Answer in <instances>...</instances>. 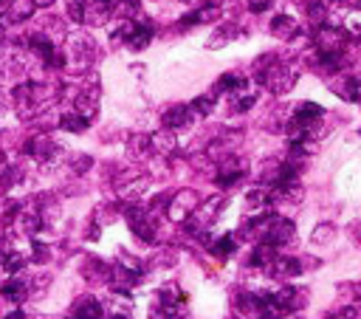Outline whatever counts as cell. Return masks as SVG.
Wrapping results in <instances>:
<instances>
[{
	"mask_svg": "<svg viewBox=\"0 0 361 319\" xmlns=\"http://www.w3.org/2000/svg\"><path fill=\"white\" fill-rule=\"evenodd\" d=\"M254 79L257 83L268 91V94H274V97H285V94H291L294 91V85H297V71L288 65V62H282V59H274L265 71H260V73H254Z\"/></svg>",
	"mask_w": 361,
	"mask_h": 319,
	"instance_id": "obj_1",
	"label": "cell"
},
{
	"mask_svg": "<svg viewBox=\"0 0 361 319\" xmlns=\"http://www.w3.org/2000/svg\"><path fill=\"white\" fill-rule=\"evenodd\" d=\"M297 241V226L291 218H282V215H271L265 232H263V241L260 243H271L274 249H282L288 243Z\"/></svg>",
	"mask_w": 361,
	"mask_h": 319,
	"instance_id": "obj_2",
	"label": "cell"
},
{
	"mask_svg": "<svg viewBox=\"0 0 361 319\" xmlns=\"http://www.w3.org/2000/svg\"><path fill=\"white\" fill-rule=\"evenodd\" d=\"M350 43V31L339 26H319L314 29V48L322 54H344V45Z\"/></svg>",
	"mask_w": 361,
	"mask_h": 319,
	"instance_id": "obj_3",
	"label": "cell"
},
{
	"mask_svg": "<svg viewBox=\"0 0 361 319\" xmlns=\"http://www.w3.org/2000/svg\"><path fill=\"white\" fill-rule=\"evenodd\" d=\"M200 206V195L195 192V190H181V192H172V201H170V206H167V218L172 220V223H186L192 215H195V209Z\"/></svg>",
	"mask_w": 361,
	"mask_h": 319,
	"instance_id": "obj_4",
	"label": "cell"
},
{
	"mask_svg": "<svg viewBox=\"0 0 361 319\" xmlns=\"http://www.w3.org/2000/svg\"><path fill=\"white\" fill-rule=\"evenodd\" d=\"M96 54V43L88 37V34H71L68 37V51H65V59L74 65V68H88L91 59Z\"/></svg>",
	"mask_w": 361,
	"mask_h": 319,
	"instance_id": "obj_5",
	"label": "cell"
},
{
	"mask_svg": "<svg viewBox=\"0 0 361 319\" xmlns=\"http://www.w3.org/2000/svg\"><path fill=\"white\" fill-rule=\"evenodd\" d=\"M246 173H249V167H246L243 158H240V155H229L226 162L218 164V176H214V184H218L221 190H232V187H237V184L246 178Z\"/></svg>",
	"mask_w": 361,
	"mask_h": 319,
	"instance_id": "obj_6",
	"label": "cell"
},
{
	"mask_svg": "<svg viewBox=\"0 0 361 319\" xmlns=\"http://www.w3.org/2000/svg\"><path fill=\"white\" fill-rule=\"evenodd\" d=\"M308 305V291L300 285H282L279 291H274V308L282 313H297Z\"/></svg>",
	"mask_w": 361,
	"mask_h": 319,
	"instance_id": "obj_7",
	"label": "cell"
},
{
	"mask_svg": "<svg viewBox=\"0 0 361 319\" xmlns=\"http://www.w3.org/2000/svg\"><path fill=\"white\" fill-rule=\"evenodd\" d=\"M302 271H305V263L294 255H277V260L265 269V274L274 280H297Z\"/></svg>",
	"mask_w": 361,
	"mask_h": 319,
	"instance_id": "obj_8",
	"label": "cell"
},
{
	"mask_svg": "<svg viewBox=\"0 0 361 319\" xmlns=\"http://www.w3.org/2000/svg\"><path fill=\"white\" fill-rule=\"evenodd\" d=\"M223 206H226V198H223V195H212V198L200 201V206L195 209L192 220H195L200 229H209V223L218 220V215L223 212Z\"/></svg>",
	"mask_w": 361,
	"mask_h": 319,
	"instance_id": "obj_9",
	"label": "cell"
},
{
	"mask_svg": "<svg viewBox=\"0 0 361 319\" xmlns=\"http://www.w3.org/2000/svg\"><path fill=\"white\" fill-rule=\"evenodd\" d=\"M192 122H195V113L189 111V105H170V108L164 111V116H161L164 130H172V133L186 130Z\"/></svg>",
	"mask_w": 361,
	"mask_h": 319,
	"instance_id": "obj_10",
	"label": "cell"
},
{
	"mask_svg": "<svg viewBox=\"0 0 361 319\" xmlns=\"http://www.w3.org/2000/svg\"><path fill=\"white\" fill-rule=\"evenodd\" d=\"M68 319H108L105 316V305L102 299L96 297H82L74 302V308H71V316Z\"/></svg>",
	"mask_w": 361,
	"mask_h": 319,
	"instance_id": "obj_11",
	"label": "cell"
},
{
	"mask_svg": "<svg viewBox=\"0 0 361 319\" xmlns=\"http://www.w3.org/2000/svg\"><path fill=\"white\" fill-rule=\"evenodd\" d=\"M330 88L347 102H361V73H341L339 83H330Z\"/></svg>",
	"mask_w": 361,
	"mask_h": 319,
	"instance_id": "obj_12",
	"label": "cell"
},
{
	"mask_svg": "<svg viewBox=\"0 0 361 319\" xmlns=\"http://www.w3.org/2000/svg\"><path fill=\"white\" fill-rule=\"evenodd\" d=\"M223 9L214 3V0H203V3L198 9H192L186 17H184V26H200V23H214V20H221Z\"/></svg>",
	"mask_w": 361,
	"mask_h": 319,
	"instance_id": "obj_13",
	"label": "cell"
},
{
	"mask_svg": "<svg viewBox=\"0 0 361 319\" xmlns=\"http://www.w3.org/2000/svg\"><path fill=\"white\" fill-rule=\"evenodd\" d=\"M322 116H325V108H322V105H316V102H302V105L294 111V116H291V119H294V122H300V125H305V127L316 136Z\"/></svg>",
	"mask_w": 361,
	"mask_h": 319,
	"instance_id": "obj_14",
	"label": "cell"
},
{
	"mask_svg": "<svg viewBox=\"0 0 361 319\" xmlns=\"http://www.w3.org/2000/svg\"><path fill=\"white\" fill-rule=\"evenodd\" d=\"M113 17V6H108L105 0H85V26H108Z\"/></svg>",
	"mask_w": 361,
	"mask_h": 319,
	"instance_id": "obj_15",
	"label": "cell"
},
{
	"mask_svg": "<svg viewBox=\"0 0 361 319\" xmlns=\"http://www.w3.org/2000/svg\"><path fill=\"white\" fill-rule=\"evenodd\" d=\"M71 102H74V113H80V116L88 119V122L99 113V94L91 91V88H88V91H80Z\"/></svg>",
	"mask_w": 361,
	"mask_h": 319,
	"instance_id": "obj_16",
	"label": "cell"
},
{
	"mask_svg": "<svg viewBox=\"0 0 361 319\" xmlns=\"http://www.w3.org/2000/svg\"><path fill=\"white\" fill-rule=\"evenodd\" d=\"M251 88V83L246 76H237V73H223L218 83H214V88H212V97H218V94H237V91H249Z\"/></svg>",
	"mask_w": 361,
	"mask_h": 319,
	"instance_id": "obj_17",
	"label": "cell"
},
{
	"mask_svg": "<svg viewBox=\"0 0 361 319\" xmlns=\"http://www.w3.org/2000/svg\"><path fill=\"white\" fill-rule=\"evenodd\" d=\"M0 294H3L9 302L20 305V302H26V299L31 297V291H29V280L17 274V277H12V280H6V283H3V288H0Z\"/></svg>",
	"mask_w": 361,
	"mask_h": 319,
	"instance_id": "obj_18",
	"label": "cell"
},
{
	"mask_svg": "<svg viewBox=\"0 0 361 319\" xmlns=\"http://www.w3.org/2000/svg\"><path fill=\"white\" fill-rule=\"evenodd\" d=\"M150 144H153V153H159L161 158H170L178 153V136L172 130H159L150 136Z\"/></svg>",
	"mask_w": 361,
	"mask_h": 319,
	"instance_id": "obj_19",
	"label": "cell"
},
{
	"mask_svg": "<svg viewBox=\"0 0 361 319\" xmlns=\"http://www.w3.org/2000/svg\"><path fill=\"white\" fill-rule=\"evenodd\" d=\"M127 155L133 158V162H144V158H150V155H153L150 136H144V133L127 136Z\"/></svg>",
	"mask_w": 361,
	"mask_h": 319,
	"instance_id": "obj_20",
	"label": "cell"
},
{
	"mask_svg": "<svg viewBox=\"0 0 361 319\" xmlns=\"http://www.w3.org/2000/svg\"><path fill=\"white\" fill-rule=\"evenodd\" d=\"M277 255H279V249H274L271 243H257V246L251 249V255H249V266L265 271V269L277 260Z\"/></svg>",
	"mask_w": 361,
	"mask_h": 319,
	"instance_id": "obj_21",
	"label": "cell"
},
{
	"mask_svg": "<svg viewBox=\"0 0 361 319\" xmlns=\"http://www.w3.org/2000/svg\"><path fill=\"white\" fill-rule=\"evenodd\" d=\"M268 29H271V34H274L277 40H294L297 31H300V26H297V20H294L291 15H277Z\"/></svg>",
	"mask_w": 361,
	"mask_h": 319,
	"instance_id": "obj_22",
	"label": "cell"
},
{
	"mask_svg": "<svg viewBox=\"0 0 361 319\" xmlns=\"http://www.w3.org/2000/svg\"><path fill=\"white\" fill-rule=\"evenodd\" d=\"M153 43V26H147V23H133V31H130V37H127V45L133 48V51H144Z\"/></svg>",
	"mask_w": 361,
	"mask_h": 319,
	"instance_id": "obj_23",
	"label": "cell"
},
{
	"mask_svg": "<svg viewBox=\"0 0 361 319\" xmlns=\"http://www.w3.org/2000/svg\"><path fill=\"white\" fill-rule=\"evenodd\" d=\"M265 206H271V187L263 184V187H254V190L246 192V209L249 212H257L260 215Z\"/></svg>",
	"mask_w": 361,
	"mask_h": 319,
	"instance_id": "obj_24",
	"label": "cell"
},
{
	"mask_svg": "<svg viewBox=\"0 0 361 319\" xmlns=\"http://www.w3.org/2000/svg\"><path fill=\"white\" fill-rule=\"evenodd\" d=\"M305 15L308 20L319 29V26H327L330 20V9H327V0H305Z\"/></svg>",
	"mask_w": 361,
	"mask_h": 319,
	"instance_id": "obj_25",
	"label": "cell"
},
{
	"mask_svg": "<svg viewBox=\"0 0 361 319\" xmlns=\"http://www.w3.org/2000/svg\"><path fill=\"white\" fill-rule=\"evenodd\" d=\"M235 37H237V26H235V23H221L218 29L212 31V37L206 40V48H223V45H229Z\"/></svg>",
	"mask_w": 361,
	"mask_h": 319,
	"instance_id": "obj_26",
	"label": "cell"
},
{
	"mask_svg": "<svg viewBox=\"0 0 361 319\" xmlns=\"http://www.w3.org/2000/svg\"><path fill=\"white\" fill-rule=\"evenodd\" d=\"M209 252L218 257V260H229L235 252H237V237L235 234H223V237H218L212 246H209Z\"/></svg>",
	"mask_w": 361,
	"mask_h": 319,
	"instance_id": "obj_27",
	"label": "cell"
},
{
	"mask_svg": "<svg viewBox=\"0 0 361 319\" xmlns=\"http://www.w3.org/2000/svg\"><path fill=\"white\" fill-rule=\"evenodd\" d=\"M110 269H113V266H108V263H102V260L91 257V260L85 263L82 274H85L91 283H110Z\"/></svg>",
	"mask_w": 361,
	"mask_h": 319,
	"instance_id": "obj_28",
	"label": "cell"
},
{
	"mask_svg": "<svg viewBox=\"0 0 361 319\" xmlns=\"http://www.w3.org/2000/svg\"><path fill=\"white\" fill-rule=\"evenodd\" d=\"M57 125H59L65 133H85V130L91 127V122H88V119H82V116H80V113H74V111L62 113Z\"/></svg>",
	"mask_w": 361,
	"mask_h": 319,
	"instance_id": "obj_29",
	"label": "cell"
},
{
	"mask_svg": "<svg viewBox=\"0 0 361 319\" xmlns=\"http://www.w3.org/2000/svg\"><path fill=\"white\" fill-rule=\"evenodd\" d=\"M214 105H218V99H214L212 94H200V97H195L192 102H189V111L195 113V119H206V116H212L214 113Z\"/></svg>",
	"mask_w": 361,
	"mask_h": 319,
	"instance_id": "obj_30",
	"label": "cell"
},
{
	"mask_svg": "<svg viewBox=\"0 0 361 319\" xmlns=\"http://www.w3.org/2000/svg\"><path fill=\"white\" fill-rule=\"evenodd\" d=\"M254 105H257V94H251V88H249V91H237V94H232V99H229L232 113H246V111H251Z\"/></svg>",
	"mask_w": 361,
	"mask_h": 319,
	"instance_id": "obj_31",
	"label": "cell"
},
{
	"mask_svg": "<svg viewBox=\"0 0 361 319\" xmlns=\"http://www.w3.org/2000/svg\"><path fill=\"white\" fill-rule=\"evenodd\" d=\"M333 237H336V226L333 223H319L311 232V243L314 246H327V243H333Z\"/></svg>",
	"mask_w": 361,
	"mask_h": 319,
	"instance_id": "obj_32",
	"label": "cell"
},
{
	"mask_svg": "<svg viewBox=\"0 0 361 319\" xmlns=\"http://www.w3.org/2000/svg\"><path fill=\"white\" fill-rule=\"evenodd\" d=\"M91 167H94V158H91L88 153H74V155H68V170L74 173V176H85Z\"/></svg>",
	"mask_w": 361,
	"mask_h": 319,
	"instance_id": "obj_33",
	"label": "cell"
},
{
	"mask_svg": "<svg viewBox=\"0 0 361 319\" xmlns=\"http://www.w3.org/2000/svg\"><path fill=\"white\" fill-rule=\"evenodd\" d=\"M138 12H141L138 0H119V3L113 6V15L119 20H138Z\"/></svg>",
	"mask_w": 361,
	"mask_h": 319,
	"instance_id": "obj_34",
	"label": "cell"
},
{
	"mask_svg": "<svg viewBox=\"0 0 361 319\" xmlns=\"http://www.w3.org/2000/svg\"><path fill=\"white\" fill-rule=\"evenodd\" d=\"M68 20L85 26V0H68Z\"/></svg>",
	"mask_w": 361,
	"mask_h": 319,
	"instance_id": "obj_35",
	"label": "cell"
},
{
	"mask_svg": "<svg viewBox=\"0 0 361 319\" xmlns=\"http://www.w3.org/2000/svg\"><path fill=\"white\" fill-rule=\"evenodd\" d=\"M246 6H249V12L263 15V12H268V9H271V0H246Z\"/></svg>",
	"mask_w": 361,
	"mask_h": 319,
	"instance_id": "obj_36",
	"label": "cell"
},
{
	"mask_svg": "<svg viewBox=\"0 0 361 319\" xmlns=\"http://www.w3.org/2000/svg\"><path fill=\"white\" fill-rule=\"evenodd\" d=\"M257 319H282V311H277V308H268V311H263Z\"/></svg>",
	"mask_w": 361,
	"mask_h": 319,
	"instance_id": "obj_37",
	"label": "cell"
},
{
	"mask_svg": "<svg viewBox=\"0 0 361 319\" xmlns=\"http://www.w3.org/2000/svg\"><path fill=\"white\" fill-rule=\"evenodd\" d=\"M350 237H353L355 243H361V223H358V220H355V223H350Z\"/></svg>",
	"mask_w": 361,
	"mask_h": 319,
	"instance_id": "obj_38",
	"label": "cell"
},
{
	"mask_svg": "<svg viewBox=\"0 0 361 319\" xmlns=\"http://www.w3.org/2000/svg\"><path fill=\"white\" fill-rule=\"evenodd\" d=\"M54 3H57V0H34V9H48Z\"/></svg>",
	"mask_w": 361,
	"mask_h": 319,
	"instance_id": "obj_39",
	"label": "cell"
},
{
	"mask_svg": "<svg viewBox=\"0 0 361 319\" xmlns=\"http://www.w3.org/2000/svg\"><path fill=\"white\" fill-rule=\"evenodd\" d=\"M184 3H192V0H184Z\"/></svg>",
	"mask_w": 361,
	"mask_h": 319,
	"instance_id": "obj_40",
	"label": "cell"
}]
</instances>
